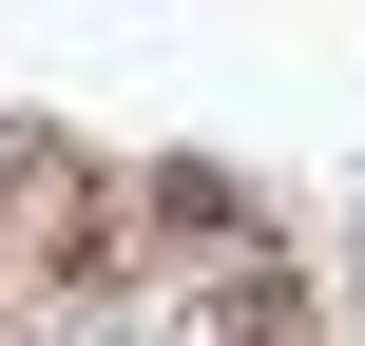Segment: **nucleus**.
<instances>
[{"label":"nucleus","mask_w":365,"mask_h":346,"mask_svg":"<svg viewBox=\"0 0 365 346\" xmlns=\"http://www.w3.org/2000/svg\"><path fill=\"white\" fill-rule=\"evenodd\" d=\"M154 346H308V289H289L269 250H231V270H212V289H192Z\"/></svg>","instance_id":"nucleus-1"}]
</instances>
